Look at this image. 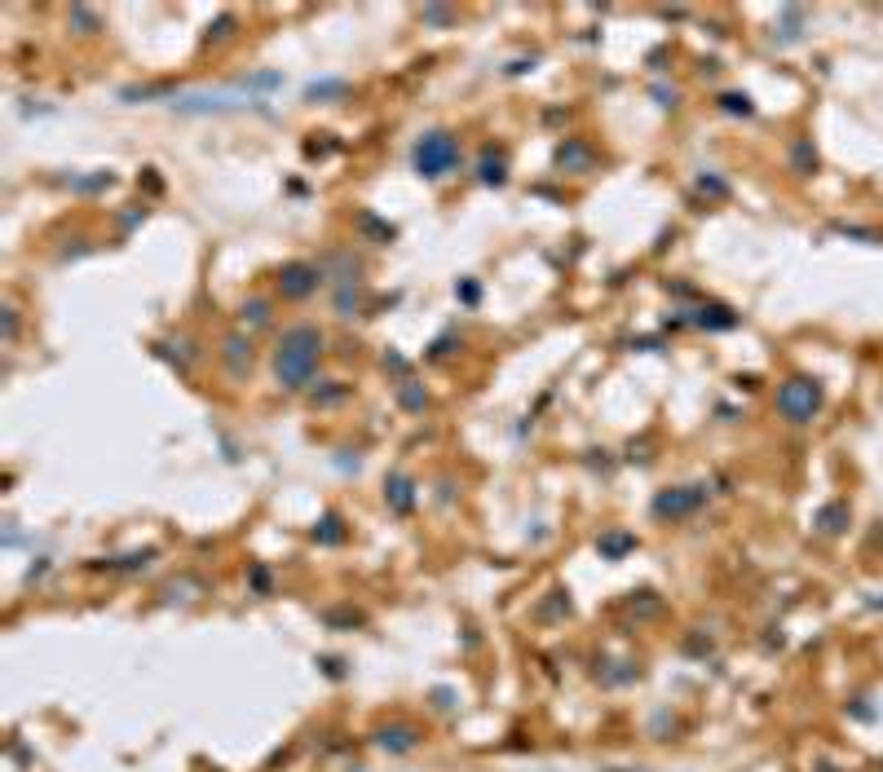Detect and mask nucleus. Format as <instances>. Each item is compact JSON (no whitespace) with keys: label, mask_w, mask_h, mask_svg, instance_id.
Returning <instances> with one entry per match:
<instances>
[{"label":"nucleus","mask_w":883,"mask_h":772,"mask_svg":"<svg viewBox=\"0 0 883 772\" xmlns=\"http://www.w3.org/2000/svg\"><path fill=\"white\" fill-rule=\"evenodd\" d=\"M319 358H323V332L301 323V327H288L279 349H274V380L283 388H305L319 371Z\"/></svg>","instance_id":"nucleus-1"},{"label":"nucleus","mask_w":883,"mask_h":772,"mask_svg":"<svg viewBox=\"0 0 883 772\" xmlns=\"http://www.w3.org/2000/svg\"><path fill=\"white\" fill-rule=\"evenodd\" d=\"M411 164H416V172L429 177V181H438V177H446V172H455V168H459V137L446 133V128L425 133V137L411 146Z\"/></svg>","instance_id":"nucleus-2"},{"label":"nucleus","mask_w":883,"mask_h":772,"mask_svg":"<svg viewBox=\"0 0 883 772\" xmlns=\"http://www.w3.org/2000/svg\"><path fill=\"white\" fill-rule=\"evenodd\" d=\"M822 401H826V388H822V380H809V376H791L778 388V415L791 419V424H813Z\"/></svg>","instance_id":"nucleus-3"},{"label":"nucleus","mask_w":883,"mask_h":772,"mask_svg":"<svg viewBox=\"0 0 883 772\" xmlns=\"http://www.w3.org/2000/svg\"><path fill=\"white\" fill-rule=\"evenodd\" d=\"M707 503V485H672L654 494V516L658 521H685Z\"/></svg>","instance_id":"nucleus-4"},{"label":"nucleus","mask_w":883,"mask_h":772,"mask_svg":"<svg viewBox=\"0 0 883 772\" xmlns=\"http://www.w3.org/2000/svg\"><path fill=\"white\" fill-rule=\"evenodd\" d=\"M319 283H323V270L310 265V261H292V265L279 270V292H283L288 301H305V296H314Z\"/></svg>","instance_id":"nucleus-5"},{"label":"nucleus","mask_w":883,"mask_h":772,"mask_svg":"<svg viewBox=\"0 0 883 772\" xmlns=\"http://www.w3.org/2000/svg\"><path fill=\"white\" fill-rule=\"evenodd\" d=\"M420 742H425V733H420L416 724H407V720H398V724H380V729L372 733V746H380L385 755H411Z\"/></svg>","instance_id":"nucleus-6"},{"label":"nucleus","mask_w":883,"mask_h":772,"mask_svg":"<svg viewBox=\"0 0 883 772\" xmlns=\"http://www.w3.org/2000/svg\"><path fill=\"white\" fill-rule=\"evenodd\" d=\"M676 323L707 327V332H729V327H738V314H733L729 305H698V310H685Z\"/></svg>","instance_id":"nucleus-7"},{"label":"nucleus","mask_w":883,"mask_h":772,"mask_svg":"<svg viewBox=\"0 0 883 772\" xmlns=\"http://www.w3.org/2000/svg\"><path fill=\"white\" fill-rule=\"evenodd\" d=\"M385 503L394 516H411L416 512V481L407 472H389L385 477Z\"/></svg>","instance_id":"nucleus-8"},{"label":"nucleus","mask_w":883,"mask_h":772,"mask_svg":"<svg viewBox=\"0 0 883 772\" xmlns=\"http://www.w3.org/2000/svg\"><path fill=\"white\" fill-rule=\"evenodd\" d=\"M221 363L230 367V376H248V367H252V340L248 336H226L221 340Z\"/></svg>","instance_id":"nucleus-9"},{"label":"nucleus","mask_w":883,"mask_h":772,"mask_svg":"<svg viewBox=\"0 0 883 772\" xmlns=\"http://www.w3.org/2000/svg\"><path fill=\"white\" fill-rule=\"evenodd\" d=\"M310 539H314L319 547H341V543L349 539V530H345V516H341V512H323V516H319V525L310 530Z\"/></svg>","instance_id":"nucleus-10"},{"label":"nucleus","mask_w":883,"mask_h":772,"mask_svg":"<svg viewBox=\"0 0 883 772\" xmlns=\"http://www.w3.org/2000/svg\"><path fill=\"white\" fill-rule=\"evenodd\" d=\"M477 181H481V186H503V181H508V155L495 150V146H486V150H481V164H477Z\"/></svg>","instance_id":"nucleus-11"},{"label":"nucleus","mask_w":883,"mask_h":772,"mask_svg":"<svg viewBox=\"0 0 883 772\" xmlns=\"http://www.w3.org/2000/svg\"><path fill=\"white\" fill-rule=\"evenodd\" d=\"M632 547H636V534H627V530H605V534L596 539V552H601L605 561H623Z\"/></svg>","instance_id":"nucleus-12"},{"label":"nucleus","mask_w":883,"mask_h":772,"mask_svg":"<svg viewBox=\"0 0 883 772\" xmlns=\"http://www.w3.org/2000/svg\"><path fill=\"white\" fill-rule=\"evenodd\" d=\"M557 168H565V172H583V168H592V150H587L583 141H565V146L557 150Z\"/></svg>","instance_id":"nucleus-13"},{"label":"nucleus","mask_w":883,"mask_h":772,"mask_svg":"<svg viewBox=\"0 0 883 772\" xmlns=\"http://www.w3.org/2000/svg\"><path fill=\"white\" fill-rule=\"evenodd\" d=\"M848 521H853L848 503H826V508L818 512V521H813V525H818L822 534H844V525H848Z\"/></svg>","instance_id":"nucleus-14"},{"label":"nucleus","mask_w":883,"mask_h":772,"mask_svg":"<svg viewBox=\"0 0 883 772\" xmlns=\"http://www.w3.org/2000/svg\"><path fill=\"white\" fill-rule=\"evenodd\" d=\"M791 168H795L800 177L818 172V150H813V141H809V137H795V141H791Z\"/></svg>","instance_id":"nucleus-15"},{"label":"nucleus","mask_w":883,"mask_h":772,"mask_svg":"<svg viewBox=\"0 0 883 772\" xmlns=\"http://www.w3.org/2000/svg\"><path fill=\"white\" fill-rule=\"evenodd\" d=\"M155 561V552L146 547V552H128V556H111V561H97L102 569H119V574H133V569H146Z\"/></svg>","instance_id":"nucleus-16"},{"label":"nucleus","mask_w":883,"mask_h":772,"mask_svg":"<svg viewBox=\"0 0 883 772\" xmlns=\"http://www.w3.org/2000/svg\"><path fill=\"white\" fill-rule=\"evenodd\" d=\"M539 618H543V623L570 618V592H548V600L539 605Z\"/></svg>","instance_id":"nucleus-17"},{"label":"nucleus","mask_w":883,"mask_h":772,"mask_svg":"<svg viewBox=\"0 0 883 772\" xmlns=\"http://www.w3.org/2000/svg\"><path fill=\"white\" fill-rule=\"evenodd\" d=\"M248 592H252V596H270V592H274L270 565H252V569H248Z\"/></svg>","instance_id":"nucleus-18"},{"label":"nucleus","mask_w":883,"mask_h":772,"mask_svg":"<svg viewBox=\"0 0 883 772\" xmlns=\"http://www.w3.org/2000/svg\"><path fill=\"white\" fill-rule=\"evenodd\" d=\"M243 323H252V327H265L270 323V301H261V296H252V301H243Z\"/></svg>","instance_id":"nucleus-19"},{"label":"nucleus","mask_w":883,"mask_h":772,"mask_svg":"<svg viewBox=\"0 0 883 772\" xmlns=\"http://www.w3.org/2000/svg\"><path fill=\"white\" fill-rule=\"evenodd\" d=\"M720 111L725 115H756V106H751L747 93H720Z\"/></svg>","instance_id":"nucleus-20"},{"label":"nucleus","mask_w":883,"mask_h":772,"mask_svg":"<svg viewBox=\"0 0 883 772\" xmlns=\"http://www.w3.org/2000/svg\"><path fill=\"white\" fill-rule=\"evenodd\" d=\"M398 401H403L407 410H425V406H429V393H425V388H416L411 380H407V385L398 388Z\"/></svg>","instance_id":"nucleus-21"},{"label":"nucleus","mask_w":883,"mask_h":772,"mask_svg":"<svg viewBox=\"0 0 883 772\" xmlns=\"http://www.w3.org/2000/svg\"><path fill=\"white\" fill-rule=\"evenodd\" d=\"M323 623H332V627H363L367 618H363L358 609H327V614H323Z\"/></svg>","instance_id":"nucleus-22"},{"label":"nucleus","mask_w":883,"mask_h":772,"mask_svg":"<svg viewBox=\"0 0 883 772\" xmlns=\"http://www.w3.org/2000/svg\"><path fill=\"white\" fill-rule=\"evenodd\" d=\"M341 93H349L345 80H323V84H310V88H305V97H341Z\"/></svg>","instance_id":"nucleus-23"},{"label":"nucleus","mask_w":883,"mask_h":772,"mask_svg":"<svg viewBox=\"0 0 883 772\" xmlns=\"http://www.w3.org/2000/svg\"><path fill=\"white\" fill-rule=\"evenodd\" d=\"M800 22H804V9H800V4H791V9H787V27H782V44L800 40Z\"/></svg>","instance_id":"nucleus-24"},{"label":"nucleus","mask_w":883,"mask_h":772,"mask_svg":"<svg viewBox=\"0 0 883 772\" xmlns=\"http://www.w3.org/2000/svg\"><path fill=\"white\" fill-rule=\"evenodd\" d=\"M698 190H703V195H711V199H729V181H720V177H711V172H703V177H698Z\"/></svg>","instance_id":"nucleus-25"},{"label":"nucleus","mask_w":883,"mask_h":772,"mask_svg":"<svg viewBox=\"0 0 883 772\" xmlns=\"http://www.w3.org/2000/svg\"><path fill=\"white\" fill-rule=\"evenodd\" d=\"M319 667H323V676H327V680H345V676H349V662H345V658H336V654L319 658Z\"/></svg>","instance_id":"nucleus-26"},{"label":"nucleus","mask_w":883,"mask_h":772,"mask_svg":"<svg viewBox=\"0 0 883 772\" xmlns=\"http://www.w3.org/2000/svg\"><path fill=\"white\" fill-rule=\"evenodd\" d=\"M71 22L80 27V35H93V31H97V18H93L84 4H75V9H71Z\"/></svg>","instance_id":"nucleus-27"},{"label":"nucleus","mask_w":883,"mask_h":772,"mask_svg":"<svg viewBox=\"0 0 883 772\" xmlns=\"http://www.w3.org/2000/svg\"><path fill=\"white\" fill-rule=\"evenodd\" d=\"M840 234H853V239H866V243H883L879 230H862V225H835Z\"/></svg>","instance_id":"nucleus-28"},{"label":"nucleus","mask_w":883,"mask_h":772,"mask_svg":"<svg viewBox=\"0 0 883 772\" xmlns=\"http://www.w3.org/2000/svg\"><path fill=\"white\" fill-rule=\"evenodd\" d=\"M455 13L450 9H442V4H434V9H425V22H450Z\"/></svg>","instance_id":"nucleus-29"},{"label":"nucleus","mask_w":883,"mask_h":772,"mask_svg":"<svg viewBox=\"0 0 883 772\" xmlns=\"http://www.w3.org/2000/svg\"><path fill=\"white\" fill-rule=\"evenodd\" d=\"M654 97H658L663 106H676V102H680V93H676V88H654Z\"/></svg>","instance_id":"nucleus-30"},{"label":"nucleus","mask_w":883,"mask_h":772,"mask_svg":"<svg viewBox=\"0 0 883 772\" xmlns=\"http://www.w3.org/2000/svg\"><path fill=\"white\" fill-rule=\"evenodd\" d=\"M434 698H438V707H442V711H446V707H455V702H450V689H438Z\"/></svg>","instance_id":"nucleus-31"},{"label":"nucleus","mask_w":883,"mask_h":772,"mask_svg":"<svg viewBox=\"0 0 883 772\" xmlns=\"http://www.w3.org/2000/svg\"><path fill=\"white\" fill-rule=\"evenodd\" d=\"M818 772H835V768H831V764H822V768H818Z\"/></svg>","instance_id":"nucleus-32"},{"label":"nucleus","mask_w":883,"mask_h":772,"mask_svg":"<svg viewBox=\"0 0 883 772\" xmlns=\"http://www.w3.org/2000/svg\"><path fill=\"white\" fill-rule=\"evenodd\" d=\"M605 772H632V768H605Z\"/></svg>","instance_id":"nucleus-33"}]
</instances>
